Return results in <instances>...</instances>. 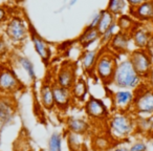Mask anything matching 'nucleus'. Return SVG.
<instances>
[{
  "label": "nucleus",
  "mask_w": 153,
  "mask_h": 151,
  "mask_svg": "<svg viewBox=\"0 0 153 151\" xmlns=\"http://www.w3.org/2000/svg\"><path fill=\"white\" fill-rule=\"evenodd\" d=\"M5 126H7V125H5V124L3 123L2 121H0V133H1V132H2V130L4 129V127H5Z\"/></svg>",
  "instance_id": "ea45409f"
},
{
  "label": "nucleus",
  "mask_w": 153,
  "mask_h": 151,
  "mask_svg": "<svg viewBox=\"0 0 153 151\" xmlns=\"http://www.w3.org/2000/svg\"><path fill=\"white\" fill-rule=\"evenodd\" d=\"M100 47L97 49H83V51L79 57L82 69L85 71V74H89V76L94 74V66H96L97 60H98L99 57Z\"/></svg>",
  "instance_id": "a211bd4d"
},
{
  "label": "nucleus",
  "mask_w": 153,
  "mask_h": 151,
  "mask_svg": "<svg viewBox=\"0 0 153 151\" xmlns=\"http://www.w3.org/2000/svg\"><path fill=\"white\" fill-rule=\"evenodd\" d=\"M17 110V102L14 96H1L0 94V121L5 125L12 123Z\"/></svg>",
  "instance_id": "ddd939ff"
},
{
  "label": "nucleus",
  "mask_w": 153,
  "mask_h": 151,
  "mask_svg": "<svg viewBox=\"0 0 153 151\" xmlns=\"http://www.w3.org/2000/svg\"><path fill=\"white\" fill-rule=\"evenodd\" d=\"M9 56L12 58L13 61L17 62V64H19V65L23 68V70L26 72V74H27L28 78H30V82H32L33 84L36 83L37 74H36V70H35V66H34V64H33V62L30 61L27 57H25V56H23V55H20V54H18L17 51H13V49L11 51Z\"/></svg>",
  "instance_id": "aec40b11"
},
{
  "label": "nucleus",
  "mask_w": 153,
  "mask_h": 151,
  "mask_svg": "<svg viewBox=\"0 0 153 151\" xmlns=\"http://www.w3.org/2000/svg\"><path fill=\"white\" fill-rule=\"evenodd\" d=\"M21 9L19 5H0V26L4 25L12 16L15 14H18L21 12Z\"/></svg>",
  "instance_id": "bb28decb"
},
{
  "label": "nucleus",
  "mask_w": 153,
  "mask_h": 151,
  "mask_svg": "<svg viewBox=\"0 0 153 151\" xmlns=\"http://www.w3.org/2000/svg\"><path fill=\"white\" fill-rule=\"evenodd\" d=\"M130 42H131V39L129 35L119 30L115 33L106 46L107 48H109V51H111L117 56H123L129 54Z\"/></svg>",
  "instance_id": "4468645a"
},
{
  "label": "nucleus",
  "mask_w": 153,
  "mask_h": 151,
  "mask_svg": "<svg viewBox=\"0 0 153 151\" xmlns=\"http://www.w3.org/2000/svg\"><path fill=\"white\" fill-rule=\"evenodd\" d=\"M76 2V0H71V1L69 2V5H74Z\"/></svg>",
  "instance_id": "a19ab883"
},
{
  "label": "nucleus",
  "mask_w": 153,
  "mask_h": 151,
  "mask_svg": "<svg viewBox=\"0 0 153 151\" xmlns=\"http://www.w3.org/2000/svg\"><path fill=\"white\" fill-rule=\"evenodd\" d=\"M115 23H117V28H119L120 32H123L130 36V34H131L137 26H140V24H142V22L133 19L129 14H122V15L117 17Z\"/></svg>",
  "instance_id": "4be33fe9"
},
{
  "label": "nucleus",
  "mask_w": 153,
  "mask_h": 151,
  "mask_svg": "<svg viewBox=\"0 0 153 151\" xmlns=\"http://www.w3.org/2000/svg\"><path fill=\"white\" fill-rule=\"evenodd\" d=\"M131 112L136 117L153 115V89L148 87L145 81L134 89V100Z\"/></svg>",
  "instance_id": "423d86ee"
},
{
  "label": "nucleus",
  "mask_w": 153,
  "mask_h": 151,
  "mask_svg": "<svg viewBox=\"0 0 153 151\" xmlns=\"http://www.w3.org/2000/svg\"><path fill=\"white\" fill-rule=\"evenodd\" d=\"M110 151H129V149H128V147L125 146V145H119V146L111 149Z\"/></svg>",
  "instance_id": "e433bc0d"
},
{
  "label": "nucleus",
  "mask_w": 153,
  "mask_h": 151,
  "mask_svg": "<svg viewBox=\"0 0 153 151\" xmlns=\"http://www.w3.org/2000/svg\"><path fill=\"white\" fill-rule=\"evenodd\" d=\"M84 138L83 134L74 133V132L66 131V143L70 151H83L84 147Z\"/></svg>",
  "instance_id": "a878e982"
},
{
  "label": "nucleus",
  "mask_w": 153,
  "mask_h": 151,
  "mask_svg": "<svg viewBox=\"0 0 153 151\" xmlns=\"http://www.w3.org/2000/svg\"><path fill=\"white\" fill-rule=\"evenodd\" d=\"M101 38V33L98 28H88L85 26L83 32L78 37V43L81 45L83 49H86L94 44V42H99Z\"/></svg>",
  "instance_id": "5701e85b"
},
{
  "label": "nucleus",
  "mask_w": 153,
  "mask_h": 151,
  "mask_svg": "<svg viewBox=\"0 0 153 151\" xmlns=\"http://www.w3.org/2000/svg\"><path fill=\"white\" fill-rule=\"evenodd\" d=\"M14 0H0V5H14Z\"/></svg>",
  "instance_id": "4c0bfd02"
},
{
  "label": "nucleus",
  "mask_w": 153,
  "mask_h": 151,
  "mask_svg": "<svg viewBox=\"0 0 153 151\" xmlns=\"http://www.w3.org/2000/svg\"><path fill=\"white\" fill-rule=\"evenodd\" d=\"M3 33L9 44L13 47V51H20L23 48L28 39V28L21 12L12 16L11 19L4 24Z\"/></svg>",
  "instance_id": "7ed1b4c3"
},
{
  "label": "nucleus",
  "mask_w": 153,
  "mask_h": 151,
  "mask_svg": "<svg viewBox=\"0 0 153 151\" xmlns=\"http://www.w3.org/2000/svg\"><path fill=\"white\" fill-rule=\"evenodd\" d=\"M129 15L142 23L151 22L153 16V0H147L136 7H129Z\"/></svg>",
  "instance_id": "dca6fc26"
},
{
  "label": "nucleus",
  "mask_w": 153,
  "mask_h": 151,
  "mask_svg": "<svg viewBox=\"0 0 153 151\" xmlns=\"http://www.w3.org/2000/svg\"><path fill=\"white\" fill-rule=\"evenodd\" d=\"M99 20H100V13H98L94 18H92L91 22H90L88 25H86V28H98V24H99Z\"/></svg>",
  "instance_id": "f704fd0d"
},
{
  "label": "nucleus",
  "mask_w": 153,
  "mask_h": 151,
  "mask_svg": "<svg viewBox=\"0 0 153 151\" xmlns=\"http://www.w3.org/2000/svg\"><path fill=\"white\" fill-rule=\"evenodd\" d=\"M145 83L148 85V87L153 89V65H152V67H151V70H150V72H149L148 77L145 79Z\"/></svg>",
  "instance_id": "72a5a7b5"
},
{
  "label": "nucleus",
  "mask_w": 153,
  "mask_h": 151,
  "mask_svg": "<svg viewBox=\"0 0 153 151\" xmlns=\"http://www.w3.org/2000/svg\"><path fill=\"white\" fill-rule=\"evenodd\" d=\"M109 136L115 141H126L136 133L135 115L131 111H114L107 120Z\"/></svg>",
  "instance_id": "f257e3e1"
},
{
  "label": "nucleus",
  "mask_w": 153,
  "mask_h": 151,
  "mask_svg": "<svg viewBox=\"0 0 153 151\" xmlns=\"http://www.w3.org/2000/svg\"><path fill=\"white\" fill-rule=\"evenodd\" d=\"M145 1H147V0H126V2L129 7H136V5L140 4Z\"/></svg>",
  "instance_id": "c9c22d12"
},
{
  "label": "nucleus",
  "mask_w": 153,
  "mask_h": 151,
  "mask_svg": "<svg viewBox=\"0 0 153 151\" xmlns=\"http://www.w3.org/2000/svg\"><path fill=\"white\" fill-rule=\"evenodd\" d=\"M84 110L90 121H94V123L107 122L108 118L110 117V112L105 103L101 99L94 96H89L84 102Z\"/></svg>",
  "instance_id": "9d476101"
},
{
  "label": "nucleus",
  "mask_w": 153,
  "mask_h": 151,
  "mask_svg": "<svg viewBox=\"0 0 153 151\" xmlns=\"http://www.w3.org/2000/svg\"><path fill=\"white\" fill-rule=\"evenodd\" d=\"M63 135L60 132H53L47 142V151H62Z\"/></svg>",
  "instance_id": "c756f323"
},
{
  "label": "nucleus",
  "mask_w": 153,
  "mask_h": 151,
  "mask_svg": "<svg viewBox=\"0 0 153 151\" xmlns=\"http://www.w3.org/2000/svg\"><path fill=\"white\" fill-rule=\"evenodd\" d=\"M100 13V20H99L98 24V30L101 33V35L109 28L113 23H115L117 21V16H114L112 13H110L109 11H107L106 9H103L99 11Z\"/></svg>",
  "instance_id": "393cba45"
},
{
  "label": "nucleus",
  "mask_w": 153,
  "mask_h": 151,
  "mask_svg": "<svg viewBox=\"0 0 153 151\" xmlns=\"http://www.w3.org/2000/svg\"><path fill=\"white\" fill-rule=\"evenodd\" d=\"M78 63L71 59L63 60L56 72L53 82L59 86L70 89L78 78Z\"/></svg>",
  "instance_id": "1a4fd4ad"
},
{
  "label": "nucleus",
  "mask_w": 153,
  "mask_h": 151,
  "mask_svg": "<svg viewBox=\"0 0 153 151\" xmlns=\"http://www.w3.org/2000/svg\"><path fill=\"white\" fill-rule=\"evenodd\" d=\"M53 78L47 72L46 76L43 79L42 83L39 90V100H40L41 106L47 111H51L55 108V101H53Z\"/></svg>",
  "instance_id": "f8f14e48"
},
{
  "label": "nucleus",
  "mask_w": 153,
  "mask_h": 151,
  "mask_svg": "<svg viewBox=\"0 0 153 151\" xmlns=\"http://www.w3.org/2000/svg\"><path fill=\"white\" fill-rule=\"evenodd\" d=\"M65 127L66 131L86 135L89 132L91 126H90L89 122L83 118L69 117L65 121Z\"/></svg>",
  "instance_id": "6ab92c4d"
},
{
  "label": "nucleus",
  "mask_w": 153,
  "mask_h": 151,
  "mask_svg": "<svg viewBox=\"0 0 153 151\" xmlns=\"http://www.w3.org/2000/svg\"><path fill=\"white\" fill-rule=\"evenodd\" d=\"M12 49L10 48V44L7 40L4 33L0 32V61L9 57Z\"/></svg>",
  "instance_id": "7c9ffc66"
},
{
  "label": "nucleus",
  "mask_w": 153,
  "mask_h": 151,
  "mask_svg": "<svg viewBox=\"0 0 153 151\" xmlns=\"http://www.w3.org/2000/svg\"><path fill=\"white\" fill-rule=\"evenodd\" d=\"M126 7H127L126 0H108L106 10L117 17V16L124 14Z\"/></svg>",
  "instance_id": "c85d7f7f"
},
{
  "label": "nucleus",
  "mask_w": 153,
  "mask_h": 151,
  "mask_svg": "<svg viewBox=\"0 0 153 151\" xmlns=\"http://www.w3.org/2000/svg\"><path fill=\"white\" fill-rule=\"evenodd\" d=\"M53 101H55V108L59 109L60 111H66L71 106L72 97L70 90L59 86L53 81Z\"/></svg>",
  "instance_id": "2eb2a0df"
},
{
  "label": "nucleus",
  "mask_w": 153,
  "mask_h": 151,
  "mask_svg": "<svg viewBox=\"0 0 153 151\" xmlns=\"http://www.w3.org/2000/svg\"><path fill=\"white\" fill-rule=\"evenodd\" d=\"M148 48L150 49L151 54H152V56H153V34H152V37H151V40H150V43H149Z\"/></svg>",
  "instance_id": "58836bf2"
},
{
  "label": "nucleus",
  "mask_w": 153,
  "mask_h": 151,
  "mask_svg": "<svg viewBox=\"0 0 153 151\" xmlns=\"http://www.w3.org/2000/svg\"><path fill=\"white\" fill-rule=\"evenodd\" d=\"M129 151H148V144L145 140H136L128 147Z\"/></svg>",
  "instance_id": "473e14b6"
},
{
  "label": "nucleus",
  "mask_w": 153,
  "mask_h": 151,
  "mask_svg": "<svg viewBox=\"0 0 153 151\" xmlns=\"http://www.w3.org/2000/svg\"><path fill=\"white\" fill-rule=\"evenodd\" d=\"M26 89V86L20 80L14 69V62L12 58L0 61V94L14 96Z\"/></svg>",
  "instance_id": "f03ea898"
},
{
  "label": "nucleus",
  "mask_w": 153,
  "mask_h": 151,
  "mask_svg": "<svg viewBox=\"0 0 153 151\" xmlns=\"http://www.w3.org/2000/svg\"><path fill=\"white\" fill-rule=\"evenodd\" d=\"M128 60L132 64L135 71L140 77L146 79L153 65V56L149 48H135L128 54Z\"/></svg>",
  "instance_id": "6e6552de"
},
{
  "label": "nucleus",
  "mask_w": 153,
  "mask_h": 151,
  "mask_svg": "<svg viewBox=\"0 0 153 151\" xmlns=\"http://www.w3.org/2000/svg\"><path fill=\"white\" fill-rule=\"evenodd\" d=\"M69 90L74 102L84 103L88 94V84L83 77H78Z\"/></svg>",
  "instance_id": "412c9836"
},
{
  "label": "nucleus",
  "mask_w": 153,
  "mask_h": 151,
  "mask_svg": "<svg viewBox=\"0 0 153 151\" xmlns=\"http://www.w3.org/2000/svg\"><path fill=\"white\" fill-rule=\"evenodd\" d=\"M153 30L146 23H142L130 34V39L136 48H148Z\"/></svg>",
  "instance_id": "f3484780"
},
{
  "label": "nucleus",
  "mask_w": 153,
  "mask_h": 151,
  "mask_svg": "<svg viewBox=\"0 0 153 151\" xmlns=\"http://www.w3.org/2000/svg\"><path fill=\"white\" fill-rule=\"evenodd\" d=\"M143 82H144V79L135 71L128 58L117 63L112 82L115 87L134 90Z\"/></svg>",
  "instance_id": "39448f33"
},
{
  "label": "nucleus",
  "mask_w": 153,
  "mask_h": 151,
  "mask_svg": "<svg viewBox=\"0 0 153 151\" xmlns=\"http://www.w3.org/2000/svg\"><path fill=\"white\" fill-rule=\"evenodd\" d=\"M135 130L136 133L142 134L147 138L153 135V115L152 117H136L135 115Z\"/></svg>",
  "instance_id": "b1692460"
},
{
  "label": "nucleus",
  "mask_w": 153,
  "mask_h": 151,
  "mask_svg": "<svg viewBox=\"0 0 153 151\" xmlns=\"http://www.w3.org/2000/svg\"><path fill=\"white\" fill-rule=\"evenodd\" d=\"M112 138L109 135H97L92 141L94 150L97 151H107L110 150L112 146Z\"/></svg>",
  "instance_id": "cd10ccee"
},
{
  "label": "nucleus",
  "mask_w": 153,
  "mask_h": 151,
  "mask_svg": "<svg viewBox=\"0 0 153 151\" xmlns=\"http://www.w3.org/2000/svg\"><path fill=\"white\" fill-rule=\"evenodd\" d=\"M117 23H113L112 25L110 26L109 28H107L102 35H101L100 38V46H105L109 43V41L112 39V37L114 36V34L117 33Z\"/></svg>",
  "instance_id": "2f4dec72"
},
{
  "label": "nucleus",
  "mask_w": 153,
  "mask_h": 151,
  "mask_svg": "<svg viewBox=\"0 0 153 151\" xmlns=\"http://www.w3.org/2000/svg\"><path fill=\"white\" fill-rule=\"evenodd\" d=\"M151 22H152V23H153V16H152V21H151Z\"/></svg>",
  "instance_id": "79ce46f5"
},
{
  "label": "nucleus",
  "mask_w": 153,
  "mask_h": 151,
  "mask_svg": "<svg viewBox=\"0 0 153 151\" xmlns=\"http://www.w3.org/2000/svg\"><path fill=\"white\" fill-rule=\"evenodd\" d=\"M117 63V56L109 51L106 45L100 47V53L94 66V74L105 86L112 84Z\"/></svg>",
  "instance_id": "20e7f679"
},
{
  "label": "nucleus",
  "mask_w": 153,
  "mask_h": 151,
  "mask_svg": "<svg viewBox=\"0 0 153 151\" xmlns=\"http://www.w3.org/2000/svg\"><path fill=\"white\" fill-rule=\"evenodd\" d=\"M134 100V90L119 88L112 94V106L114 111H131Z\"/></svg>",
  "instance_id": "9b49d317"
},
{
  "label": "nucleus",
  "mask_w": 153,
  "mask_h": 151,
  "mask_svg": "<svg viewBox=\"0 0 153 151\" xmlns=\"http://www.w3.org/2000/svg\"><path fill=\"white\" fill-rule=\"evenodd\" d=\"M152 138H153V135H152Z\"/></svg>",
  "instance_id": "37998d69"
},
{
  "label": "nucleus",
  "mask_w": 153,
  "mask_h": 151,
  "mask_svg": "<svg viewBox=\"0 0 153 151\" xmlns=\"http://www.w3.org/2000/svg\"><path fill=\"white\" fill-rule=\"evenodd\" d=\"M22 16L23 18L25 19L26 24H27V28H28V37H30V41H32L33 45H34V48L35 51L37 53V55L40 57L41 61L42 63L44 64L45 66H48L49 63L51 61V45L49 43L41 36L40 34L38 33V30H36L35 25L33 24L32 20H30V16L27 15L25 10L22 7Z\"/></svg>",
  "instance_id": "0eeeda50"
}]
</instances>
